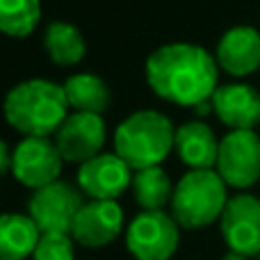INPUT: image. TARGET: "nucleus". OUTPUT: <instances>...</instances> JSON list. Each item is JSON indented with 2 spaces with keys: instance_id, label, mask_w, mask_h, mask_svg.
I'll return each instance as SVG.
<instances>
[{
  "instance_id": "nucleus-8",
  "label": "nucleus",
  "mask_w": 260,
  "mask_h": 260,
  "mask_svg": "<svg viewBox=\"0 0 260 260\" xmlns=\"http://www.w3.org/2000/svg\"><path fill=\"white\" fill-rule=\"evenodd\" d=\"M62 155L48 137H25L12 155L14 178L35 192L55 183L62 174Z\"/></svg>"
},
{
  "instance_id": "nucleus-16",
  "label": "nucleus",
  "mask_w": 260,
  "mask_h": 260,
  "mask_svg": "<svg viewBox=\"0 0 260 260\" xmlns=\"http://www.w3.org/2000/svg\"><path fill=\"white\" fill-rule=\"evenodd\" d=\"M41 231L30 215H0V260H25L35 253Z\"/></svg>"
},
{
  "instance_id": "nucleus-13",
  "label": "nucleus",
  "mask_w": 260,
  "mask_h": 260,
  "mask_svg": "<svg viewBox=\"0 0 260 260\" xmlns=\"http://www.w3.org/2000/svg\"><path fill=\"white\" fill-rule=\"evenodd\" d=\"M212 110L224 126L253 130L260 123V94L244 82L221 85L212 94Z\"/></svg>"
},
{
  "instance_id": "nucleus-19",
  "label": "nucleus",
  "mask_w": 260,
  "mask_h": 260,
  "mask_svg": "<svg viewBox=\"0 0 260 260\" xmlns=\"http://www.w3.org/2000/svg\"><path fill=\"white\" fill-rule=\"evenodd\" d=\"M44 48L55 64L73 67V64H78L85 57L87 46L76 25L64 21H55L44 32Z\"/></svg>"
},
{
  "instance_id": "nucleus-11",
  "label": "nucleus",
  "mask_w": 260,
  "mask_h": 260,
  "mask_svg": "<svg viewBox=\"0 0 260 260\" xmlns=\"http://www.w3.org/2000/svg\"><path fill=\"white\" fill-rule=\"evenodd\" d=\"M130 167L117 153H101L94 160L80 165L78 169V187L94 201H117L133 185Z\"/></svg>"
},
{
  "instance_id": "nucleus-14",
  "label": "nucleus",
  "mask_w": 260,
  "mask_h": 260,
  "mask_svg": "<svg viewBox=\"0 0 260 260\" xmlns=\"http://www.w3.org/2000/svg\"><path fill=\"white\" fill-rule=\"evenodd\" d=\"M215 59L231 76H251L260 69V32L251 25L231 27L217 44Z\"/></svg>"
},
{
  "instance_id": "nucleus-6",
  "label": "nucleus",
  "mask_w": 260,
  "mask_h": 260,
  "mask_svg": "<svg viewBox=\"0 0 260 260\" xmlns=\"http://www.w3.org/2000/svg\"><path fill=\"white\" fill-rule=\"evenodd\" d=\"M180 244L178 224L167 212H139L126 231V247L135 260H169Z\"/></svg>"
},
{
  "instance_id": "nucleus-12",
  "label": "nucleus",
  "mask_w": 260,
  "mask_h": 260,
  "mask_svg": "<svg viewBox=\"0 0 260 260\" xmlns=\"http://www.w3.org/2000/svg\"><path fill=\"white\" fill-rule=\"evenodd\" d=\"M123 229V210L117 201H87L71 229V238L87 249L114 242Z\"/></svg>"
},
{
  "instance_id": "nucleus-3",
  "label": "nucleus",
  "mask_w": 260,
  "mask_h": 260,
  "mask_svg": "<svg viewBox=\"0 0 260 260\" xmlns=\"http://www.w3.org/2000/svg\"><path fill=\"white\" fill-rule=\"evenodd\" d=\"M176 144V128L169 117L155 110H142L119 123L114 133V153L133 171L160 167Z\"/></svg>"
},
{
  "instance_id": "nucleus-4",
  "label": "nucleus",
  "mask_w": 260,
  "mask_h": 260,
  "mask_svg": "<svg viewBox=\"0 0 260 260\" xmlns=\"http://www.w3.org/2000/svg\"><path fill=\"white\" fill-rule=\"evenodd\" d=\"M229 194L226 183L215 169L187 171L171 197V217L183 229H206L212 221L221 219Z\"/></svg>"
},
{
  "instance_id": "nucleus-2",
  "label": "nucleus",
  "mask_w": 260,
  "mask_h": 260,
  "mask_svg": "<svg viewBox=\"0 0 260 260\" xmlns=\"http://www.w3.org/2000/svg\"><path fill=\"white\" fill-rule=\"evenodd\" d=\"M3 114L14 130L25 137H50L69 117L64 87L53 80L32 78L5 96Z\"/></svg>"
},
{
  "instance_id": "nucleus-23",
  "label": "nucleus",
  "mask_w": 260,
  "mask_h": 260,
  "mask_svg": "<svg viewBox=\"0 0 260 260\" xmlns=\"http://www.w3.org/2000/svg\"><path fill=\"white\" fill-rule=\"evenodd\" d=\"M194 112H197V114H208V112H215V110H212V99H210V101H203V103H199L197 108H194Z\"/></svg>"
},
{
  "instance_id": "nucleus-10",
  "label": "nucleus",
  "mask_w": 260,
  "mask_h": 260,
  "mask_svg": "<svg viewBox=\"0 0 260 260\" xmlns=\"http://www.w3.org/2000/svg\"><path fill=\"white\" fill-rule=\"evenodd\" d=\"M55 146L64 162L85 165L103 153L105 123L101 114L73 112L55 133Z\"/></svg>"
},
{
  "instance_id": "nucleus-25",
  "label": "nucleus",
  "mask_w": 260,
  "mask_h": 260,
  "mask_svg": "<svg viewBox=\"0 0 260 260\" xmlns=\"http://www.w3.org/2000/svg\"><path fill=\"white\" fill-rule=\"evenodd\" d=\"M258 260H260V256H258Z\"/></svg>"
},
{
  "instance_id": "nucleus-1",
  "label": "nucleus",
  "mask_w": 260,
  "mask_h": 260,
  "mask_svg": "<svg viewBox=\"0 0 260 260\" xmlns=\"http://www.w3.org/2000/svg\"><path fill=\"white\" fill-rule=\"evenodd\" d=\"M219 64L194 44H167L146 59V80L153 94L185 108H197L217 91Z\"/></svg>"
},
{
  "instance_id": "nucleus-20",
  "label": "nucleus",
  "mask_w": 260,
  "mask_h": 260,
  "mask_svg": "<svg viewBox=\"0 0 260 260\" xmlns=\"http://www.w3.org/2000/svg\"><path fill=\"white\" fill-rule=\"evenodd\" d=\"M41 18L39 0H0V32L7 37L23 39Z\"/></svg>"
},
{
  "instance_id": "nucleus-17",
  "label": "nucleus",
  "mask_w": 260,
  "mask_h": 260,
  "mask_svg": "<svg viewBox=\"0 0 260 260\" xmlns=\"http://www.w3.org/2000/svg\"><path fill=\"white\" fill-rule=\"evenodd\" d=\"M64 94H67L69 108L76 112L87 114H103L110 108V89L103 78L94 73H76L67 78L64 82Z\"/></svg>"
},
{
  "instance_id": "nucleus-24",
  "label": "nucleus",
  "mask_w": 260,
  "mask_h": 260,
  "mask_svg": "<svg viewBox=\"0 0 260 260\" xmlns=\"http://www.w3.org/2000/svg\"><path fill=\"white\" fill-rule=\"evenodd\" d=\"M221 260H249V258L242 256V253H238V251H226L224 256H221Z\"/></svg>"
},
{
  "instance_id": "nucleus-7",
  "label": "nucleus",
  "mask_w": 260,
  "mask_h": 260,
  "mask_svg": "<svg viewBox=\"0 0 260 260\" xmlns=\"http://www.w3.org/2000/svg\"><path fill=\"white\" fill-rule=\"evenodd\" d=\"M217 174L226 187L247 189L260 180V137L256 130H231L219 142Z\"/></svg>"
},
{
  "instance_id": "nucleus-5",
  "label": "nucleus",
  "mask_w": 260,
  "mask_h": 260,
  "mask_svg": "<svg viewBox=\"0 0 260 260\" xmlns=\"http://www.w3.org/2000/svg\"><path fill=\"white\" fill-rule=\"evenodd\" d=\"M85 206L82 192L64 180L37 189L27 201V215L41 233H69L71 235L80 208Z\"/></svg>"
},
{
  "instance_id": "nucleus-22",
  "label": "nucleus",
  "mask_w": 260,
  "mask_h": 260,
  "mask_svg": "<svg viewBox=\"0 0 260 260\" xmlns=\"http://www.w3.org/2000/svg\"><path fill=\"white\" fill-rule=\"evenodd\" d=\"M12 169V153H9V146L0 139V176L7 174Z\"/></svg>"
},
{
  "instance_id": "nucleus-15",
  "label": "nucleus",
  "mask_w": 260,
  "mask_h": 260,
  "mask_svg": "<svg viewBox=\"0 0 260 260\" xmlns=\"http://www.w3.org/2000/svg\"><path fill=\"white\" fill-rule=\"evenodd\" d=\"M178 157L194 171L199 169H212L217 167V155H219V139L215 137L212 128L203 121H189L176 128V144H174Z\"/></svg>"
},
{
  "instance_id": "nucleus-21",
  "label": "nucleus",
  "mask_w": 260,
  "mask_h": 260,
  "mask_svg": "<svg viewBox=\"0 0 260 260\" xmlns=\"http://www.w3.org/2000/svg\"><path fill=\"white\" fill-rule=\"evenodd\" d=\"M32 260H76L73 238L69 233H41Z\"/></svg>"
},
{
  "instance_id": "nucleus-9",
  "label": "nucleus",
  "mask_w": 260,
  "mask_h": 260,
  "mask_svg": "<svg viewBox=\"0 0 260 260\" xmlns=\"http://www.w3.org/2000/svg\"><path fill=\"white\" fill-rule=\"evenodd\" d=\"M221 235L229 251L247 258L260 256V199L253 194H235L221 212Z\"/></svg>"
},
{
  "instance_id": "nucleus-18",
  "label": "nucleus",
  "mask_w": 260,
  "mask_h": 260,
  "mask_svg": "<svg viewBox=\"0 0 260 260\" xmlns=\"http://www.w3.org/2000/svg\"><path fill=\"white\" fill-rule=\"evenodd\" d=\"M133 194L137 206L144 212H157L171 203L174 197V185L162 167H148V169L135 171L133 176Z\"/></svg>"
}]
</instances>
